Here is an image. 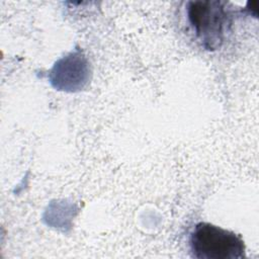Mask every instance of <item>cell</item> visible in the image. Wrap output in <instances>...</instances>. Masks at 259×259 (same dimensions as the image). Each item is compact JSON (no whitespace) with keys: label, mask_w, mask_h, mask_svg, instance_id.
Instances as JSON below:
<instances>
[{"label":"cell","mask_w":259,"mask_h":259,"mask_svg":"<svg viewBox=\"0 0 259 259\" xmlns=\"http://www.w3.org/2000/svg\"><path fill=\"white\" fill-rule=\"evenodd\" d=\"M191 256L196 259H242L245 244L234 232L209 223H197L189 236Z\"/></svg>","instance_id":"cell-1"},{"label":"cell","mask_w":259,"mask_h":259,"mask_svg":"<svg viewBox=\"0 0 259 259\" xmlns=\"http://www.w3.org/2000/svg\"><path fill=\"white\" fill-rule=\"evenodd\" d=\"M188 21L196 38L206 50L219 49L225 36L228 14L220 1H190L186 7Z\"/></svg>","instance_id":"cell-2"},{"label":"cell","mask_w":259,"mask_h":259,"mask_svg":"<svg viewBox=\"0 0 259 259\" xmlns=\"http://www.w3.org/2000/svg\"><path fill=\"white\" fill-rule=\"evenodd\" d=\"M88 66L83 56L72 53L61 59L51 72L52 84L62 90L74 91L80 89L87 82Z\"/></svg>","instance_id":"cell-3"}]
</instances>
